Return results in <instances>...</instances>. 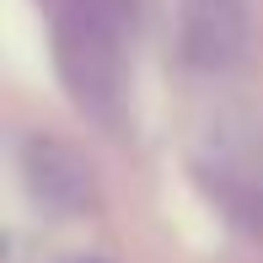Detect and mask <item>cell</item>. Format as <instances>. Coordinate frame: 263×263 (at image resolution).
I'll return each mask as SVG.
<instances>
[{
    "label": "cell",
    "mask_w": 263,
    "mask_h": 263,
    "mask_svg": "<svg viewBox=\"0 0 263 263\" xmlns=\"http://www.w3.org/2000/svg\"><path fill=\"white\" fill-rule=\"evenodd\" d=\"M118 11L107 0H70L54 11V65L86 118L118 124L124 107V54H118Z\"/></svg>",
    "instance_id": "cell-1"
},
{
    "label": "cell",
    "mask_w": 263,
    "mask_h": 263,
    "mask_svg": "<svg viewBox=\"0 0 263 263\" xmlns=\"http://www.w3.org/2000/svg\"><path fill=\"white\" fill-rule=\"evenodd\" d=\"M16 172L22 188L54 215H91L97 210V166L59 135H16Z\"/></svg>",
    "instance_id": "cell-2"
},
{
    "label": "cell",
    "mask_w": 263,
    "mask_h": 263,
    "mask_svg": "<svg viewBox=\"0 0 263 263\" xmlns=\"http://www.w3.org/2000/svg\"><path fill=\"white\" fill-rule=\"evenodd\" d=\"M183 49L204 70H231L247 54V22L236 0H183Z\"/></svg>",
    "instance_id": "cell-3"
}]
</instances>
